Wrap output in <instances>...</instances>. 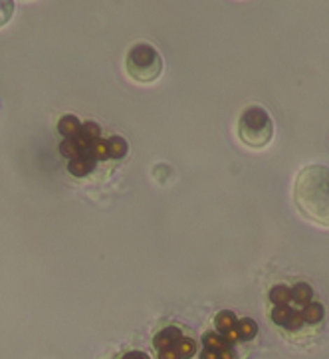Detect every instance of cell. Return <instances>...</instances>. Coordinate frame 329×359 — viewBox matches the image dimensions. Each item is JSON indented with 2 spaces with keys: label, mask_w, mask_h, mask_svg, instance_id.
I'll use <instances>...</instances> for the list:
<instances>
[{
  "label": "cell",
  "mask_w": 329,
  "mask_h": 359,
  "mask_svg": "<svg viewBox=\"0 0 329 359\" xmlns=\"http://www.w3.org/2000/svg\"><path fill=\"white\" fill-rule=\"evenodd\" d=\"M295 209L309 222L329 229V167L309 163L295 173L292 187Z\"/></svg>",
  "instance_id": "6da1fadb"
},
{
  "label": "cell",
  "mask_w": 329,
  "mask_h": 359,
  "mask_svg": "<svg viewBox=\"0 0 329 359\" xmlns=\"http://www.w3.org/2000/svg\"><path fill=\"white\" fill-rule=\"evenodd\" d=\"M238 140L250 149H264L268 147L276 135V123L270 111L260 104L246 105L236 121Z\"/></svg>",
  "instance_id": "7a4b0ae2"
},
{
  "label": "cell",
  "mask_w": 329,
  "mask_h": 359,
  "mask_svg": "<svg viewBox=\"0 0 329 359\" xmlns=\"http://www.w3.org/2000/svg\"><path fill=\"white\" fill-rule=\"evenodd\" d=\"M125 70L131 80L153 83L163 76V56L151 42H135L125 54Z\"/></svg>",
  "instance_id": "3957f363"
},
{
  "label": "cell",
  "mask_w": 329,
  "mask_h": 359,
  "mask_svg": "<svg viewBox=\"0 0 329 359\" xmlns=\"http://www.w3.org/2000/svg\"><path fill=\"white\" fill-rule=\"evenodd\" d=\"M181 337L183 336H181V332L176 327H167V330H163L159 336L155 337V346L161 351H164V349H173L175 351V346L178 344Z\"/></svg>",
  "instance_id": "277c9868"
},
{
  "label": "cell",
  "mask_w": 329,
  "mask_h": 359,
  "mask_svg": "<svg viewBox=\"0 0 329 359\" xmlns=\"http://www.w3.org/2000/svg\"><path fill=\"white\" fill-rule=\"evenodd\" d=\"M256 332H258V325H256V322L248 320V318L236 322V336H238V339H252L256 336Z\"/></svg>",
  "instance_id": "5b68a950"
},
{
  "label": "cell",
  "mask_w": 329,
  "mask_h": 359,
  "mask_svg": "<svg viewBox=\"0 0 329 359\" xmlns=\"http://www.w3.org/2000/svg\"><path fill=\"white\" fill-rule=\"evenodd\" d=\"M304 322L307 324H318L323 320V306L319 304V302H312V304H307L306 308H304Z\"/></svg>",
  "instance_id": "8992f818"
},
{
  "label": "cell",
  "mask_w": 329,
  "mask_h": 359,
  "mask_svg": "<svg viewBox=\"0 0 329 359\" xmlns=\"http://www.w3.org/2000/svg\"><path fill=\"white\" fill-rule=\"evenodd\" d=\"M195 351H197V344L188 337H181L175 346V353L178 358H190V355H195Z\"/></svg>",
  "instance_id": "52a82bcc"
},
{
  "label": "cell",
  "mask_w": 329,
  "mask_h": 359,
  "mask_svg": "<svg viewBox=\"0 0 329 359\" xmlns=\"http://www.w3.org/2000/svg\"><path fill=\"white\" fill-rule=\"evenodd\" d=\"M14 11H16L14 0H0V28H4L6 24L10 22Z\"/></svg>",
  "instance_id": "ba28073f"
},
{
  "label": "cell",
  "mask_w": 329,
  "mask_h": 359,
  "mask_svg": "<svg viewBox=\"0 0 329 359\" xmlns=\"http://www.w3.org/2000/svg\"><path fill=\"white\" fill-rule=\"evenodd\" d=\"M123 359H149L145 353H141V351H131V353H127Z\"/></svg>",
  "instance_id": "9c48e42d"
}]
</instances>
